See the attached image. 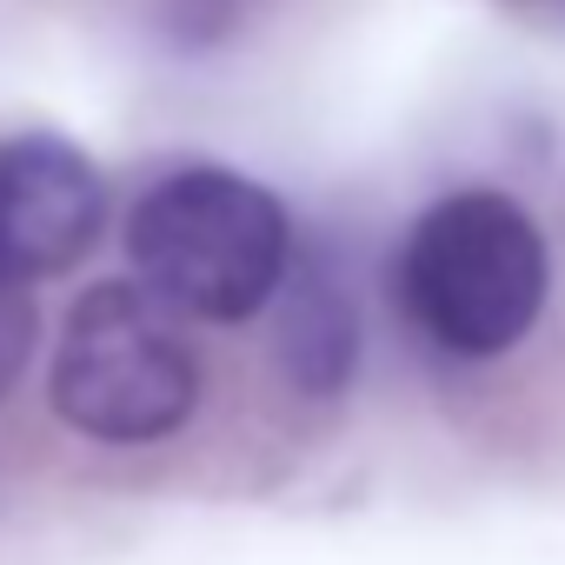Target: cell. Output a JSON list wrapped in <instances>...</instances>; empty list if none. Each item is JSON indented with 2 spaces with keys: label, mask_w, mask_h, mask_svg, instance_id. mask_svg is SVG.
I'll use <instances>...</instances> for the list:
<instances>
[{
  "label": "cell",
  "mask_w": 565,
  "mask_h": 565,
  "mask_svg": "<svg viewBox=\"0 0 565 565\" xmlns=\"http://www.w3.org/2000/svg\"><path fill=\"white\" fill-rule=\"evenodd\" d=\"M499 8L525 28H545V34H565V0H499Z\"/></svg>",
  "instance_id": "obj_8"
},
{
  "label": "cell",
  "mask_w": 565,
  "mask_h": 565,
  "mask_svg": "<svg viewBox=\"0 0 565 565\" xmlns=\"http://www.w3.org/2000/svg\"><path fill=\"white\" fill-rule=\"evenodd\" d=\"M173 307L147 287H87L54 347V413L100 446H153L200 406V360L167 320Z\"/></svg>",
  "instance_id": "obj_3"
},
{
  "label": "cell",
  "mask_w": 565,
  "mask_h": 565,
  "mask_svg": "<svg viewBox=\"0 0 565 565\" xmlns=\"http://www.w3.org/2000/svg\"><path fill=\"white\" fill-rule=\"evenodd\" d=\"M253 14V0H160V41L186 47V54H206L220 41H233Z\"/></svg>",
  "instance_id": "obj_6"
},
{
  "label": "cell",
  "mask_w": 565,
  "mask_h": 565,
  "mask_svg": "<svg viewBox=\"0 0 565 565\" xmlns=\"http://www.w3.org/2000/svg\"><path fill=\"white\" fill-rule=\"evenodd\" d=\"M107 226L100 167L61 134L0 140V266L21 279L67 273Z\"/></svg>",
  "instance_id": "obj_4"
},
{
  "label": "cell",
  "mask_w": 565,
  "mask_h": 565,
  "mask_svg": "<svg viewBox=\"0 0 565 565\" xmlns=\"http://www.w3.org/2000/svg\"><path fill=\"white\" fill-rule=\"evenodd\" d=\"M127 259L173 313L239 327L287 287L294 226L287 206L233 167H173L134 200Z\"/></svg>",
  "instance_id": "obj_2"
},
{
  "label": "cell",
  "mask_w": 565,
  "mask_h": 565,
  "mask_svg": "<svg viewBox=\"0 0 565 565\" xmlns=\"http://www.w3.org/2000/svg\"><path fill=\"white\" fill-rule=\"evenodd\" d=\"M287 320H279V360H287L294 386L307 393H340L360 360V320L347 287L327 273V259H294L287 273Z\"/></svg>",
  "instance_id": "obj_5"
},
{
  "label": "cell",
  "mask_w": 565,
  "mask_h": 565,
  "mask_svg": "<svg viewBox=\"0 0 565 565\" xmlns=\"http://www.w3.org/2000/svg\"><path fill=\"white\" fill-rule=\"evenodd\" d=\"M552 294V253L539 220L499 186H459L433 200L393 259V300L452 360L512 353Z\"/></svg>",
  "instance_id": "obj_1"
},
{
  "label": "cell",
  "mask_w": 565,
  "mask_h": 565,
  "mask_svg": "<svg viewBox=\"0 0 565 565\" xmlns=\"http://www.w3.org/2000/svg\"><path fill=\"white\" fill-rule=\"evenodd\" d=\"M34 333H41V320H34L28 279L0 266V393H8L21 380V366L34 360Z\"/></svg>",
  "instance_id": "obj_7"
}]
</instances>
